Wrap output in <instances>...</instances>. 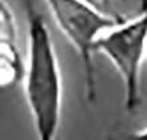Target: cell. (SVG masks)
<instances>
[{"label":"cell","mask_w":147,"mask_h":140,"mask_svg":"<svg viewBox=\"0 0 147 140\" xmlns=\"http://www.w3.org/2000/svg\"><path fill=\"white\" fill-rule=\"evenodd\" d=\"M18 39V25L15 15L12 12L9 4L5 0L0 3V40L16 42Z\"/></svg>","instance_id":"5b68a950"},{"label":"cell","mask_w":147,"mask_h":140,"mask_svg":"<svg viewBox=\"0 0 147 140\" xmlns=\"http://www.w3.org/2000/svg\"><path fill=\"white\" fill-rule=\"evenodd\" d=\"M95 52L105 55L119 74L128 112L140 105V71L147 58V11L139 12L99 38Z\"/></svg>","instance_id":"3957f363"},{"label":"cell","mask_w":147,"mask_h":140,"mask_svg":"<svg viewBox=\"0 0 147 140\" xmlns=\"http://www.w3.org/2000/svg\"><path fill=\"white\" fill-rule=\"evenodd\" d=\"M56 27L75 48L82 62L86 96L90 101L96 97V75L94 64L95 46L105 32L126 21L120 15H110L99 5L87 0H44Z\"/></svg>","instance_id":"7a4b0ae2"},{"label":"cell","mask_w":147,"mask_h":140,"mask_svg":"<svg viewBox=\"0 0 147 140\" xmlns=\"http://www.w3.org/2000/svg\"><path fill=\"white\" fill-rule=\"evenodd\" d=\"M147 11V0H140V9L139 12Z\"/></svg>","instance_id":"52a82bcc"},{"label":"cell","mask_w":147,"mask_h":140,"mask_svg":"<svg viewBox=\"0 0 147 140\" xmlns=\"http://www.w3.org/2000/svg\"><path fill=\"white\" fill-rule=\"evenodd\" d=\"M26 62L22 59L16 42L0 40V86L13 88L23 82Z\"/></svg>","instance_id":"277c9868"},{"label":"cell","mask_w":147,"mask_h":140,"mask_svg":"<svg viewBox=\"0 0 147 140\" xmlns=\"http://www.w3.org/2000/svg\"><path fill=\"white\" fill-rule=\"evenodd\" d=\"M87 1H90V3L95 4V5H99V4H98V0H87Z\"/></svg>","instance_id":"ba28073f"},{"label":"cell","mask_w":147,"mask_h":140,"mask_svg":"<svg viewBox=\"0 0 147 140\" xmlns=\"http://www.w3.org/2000/svg\"><path fill=\"white\" fill-rule=\"evenodd\" d=\"M126 140H147V127L139 131H134V132L128 133Z\"/></svg>","instance_id":"8992f818"},{"label":"cell","mask_w":147,"mask_h":140,"mask_svg":"<svg viewBox=\"0 0 147 140\" xmlns=\"http://www.w3.org/2000/svg\"><path fill=\"white\" fill-rule=\"evenodd\" d=\"M23 90L36 140H56L63 111V78L43 15L27 7V60Z\"/></svg>","instance_id":"6da1fadb"}]
</instances>
